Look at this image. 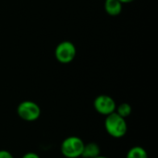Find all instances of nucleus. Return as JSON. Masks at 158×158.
<instances>
[{
	"instance_id": "obj_10",
	"label": "nucleus",
	"mask_w": 158,
	"mask_h": 158,
	"mask_svg": "<svg viewBox=\"0 0 158 158\" xmlns=\"http://www.w3.org/2000/svg\"><path fill=\"white\" fill-rule=\"evenodd\" d=\"M0 158H14V156L7 150H0Z\"/></svg>"
},
{
	"instance_id": "obj_11",
	"label": "nucleus",
	"mask_w": 158,
	"mask_h": 158,
	"mask_svg": "<svg viewBox=\"0 0 158 158\" xmlns=\"http://www.w3.org/2000/svg\"><path fill=\"white\" fill-rule=\"evenodd\" d=\"M21 158H41V156L35 152H28L24 154Z\"/></svg>"
},
{
	"instance_id": "obj_8",
	"label": "nucleus",
	"mask_w": 158,
	"mask_h": 158,
	"mask_svg": "<svg viewBox=\"0 0 158 158\" xmlns=\"http://www.w3.org/2000/svg\"><path fill=\"white\" fill-rule=\"evenodd\" d=\"M126 158H148V154L143 147L136 145L127 152Z\"/></svg>"
},
{
	"instance_id": "obj_3",
	"label": "nucleus",
	"mask_w": 158,
	"mask_h": 158,
	"mask_svg": "<svg viewBox=\"0 0 158 158\" xmlns=\"http://www.w3.org/2000/svg\"><path fill=\"white\" fill-rule=\"evenodd\" d=\"M40 106L31 100H25L20 102L17 106V114L22 120L26 122H33L39 119L41 117Z\"/></svg>"
},
{
	"instance_id": "obj_6",
	"label": "nucleus",
	"mask_w": 158,
	"mask_h": 158,
	"mask_svg": "<svg viewBox=\"0 0 158 158\" xmlns=\"http://www.w3.org/2000/svg\"><path fill=\"white\" fill-rule=\"evenodd\" d=\"M105 10L106 12L112 16H118L122 12L123 4H121L118 0H105Z\"/></svg>"
},
{
	"instance_id": "obj_13",
	"label": "nucleus",
	"mask_w": 158,
	"mask_h": 158,
	"mask_svg": "<svg viewBox=\"0 0 158 158\" xmlns=\"http://www.w3.org/2000/svg\"><path fill=\"white\" fill-rule=\"evenodd\" d=\"M94 158H109L107 157V156H102V155H100V156H96V157Z\"/></svg>"
},
{
	"instance_id": "obj_12",
	"label": "nucleus",
	"mask_w": 158,
	"mask_h": 158,
	"mask_svg": "<svg viewBox=\"0 0 158 158\" xmlns=\"http://www.w3.org/2000/svg\"><path fill=\"white\" fill-rule=\"evenodd\" d=\"M121 4H128V3H131L134 0H118Z\"/></svg>"
},
{
	"instance_id": "obj_5",
	"label": "nucleus",
	"mask_w": 158,
	"mask_h": 158,
	"mask_svg": "<svg viewBox=\"0 0 158 158\" xmlns=\"http://www.w3.org/2000/svg\"><path fill=\"white\" fill-rule=\"evenodd\" d=\"M117 107L116 101L109 95L106 94H100L95 97L94 100V110L102 115V116H108L115 112Z\"/></svg>"
},
{
	"instance_id": "obj_9",
	"label": "nucleus",
	"mask_w": 158,
	"mask_h": 158,
	"mask_svg": "<svg viewBox=\"0 0 158 158\" xmlns=\"http://www.w3.org/2000/svg\"><path fill=\"white\" fill-rule=\"evenodd\" d=\"M115 112L120 117H122L123 118H127L131 115L132 107L129 103H121L118 106H117Z\"/></svg>"
},
{
	"instance_id": "obj_2",
	"label": "nucleus",
	"mask_w": 158,
	"mask_h": 158,
	"mask_svg": "<svg viewBox=\"0 0 158 158\" xmlns=\"http://www.w3.org/2000/svg\"><path fill=\"white\" fill-rule=\"evenodd\" d=\"M85 143L78 136H69L60 144L61 155L66 158L81 157Z\"/></svg>"
},
{
	"instance_id": "obj_4",
	"label": "nucleus",
	"mask_w": 158,
	"mask_h": 158,
	"mask_svg": "<svg viewBox=\"0 0 158 158\" xmlns=\"http://www.w3.org/2000/svg\"><path fill=\"white\" fill-rule=\"evenodd\" d=\"M76 55V46L69 41H63L59 43L55 49V56L56 60L62 64H69L72 62Z\"/></svg>"
},
{
	"instance_id": "obj_1",
	"label": "nucleus",
	"mask_w": 158,
	"mask_h": 158,
	"mask_svg": "<svg viewBox=\"0 0 158 158\" xmlns=\"http://www.w3.org/2000/svg\"><path fill=\"white\" fill-rule=\"evenodd\" d=\"M104 126L106 133L115 139L123 138L128 131V124L126 118H123L116 112H113L112 114L106 117Z\"/></svg>"
},
{
	"instance_id": "obj_7",
	"label": "nucleus",
	"mask_w": 158,
	"mask_h": 158,
	"mask_svg": "<svg viewBox=\"0 0 158 158\" xmlns=\"http://www.w3.org/2000/svg\"><path fill=\"white\" fill-rule=\"evenodd\" d=\"M101 155V148L98 143L91 142L84 144L83 151L81 154L82 158H94Z\"/></svg>"
}]
</instances>
